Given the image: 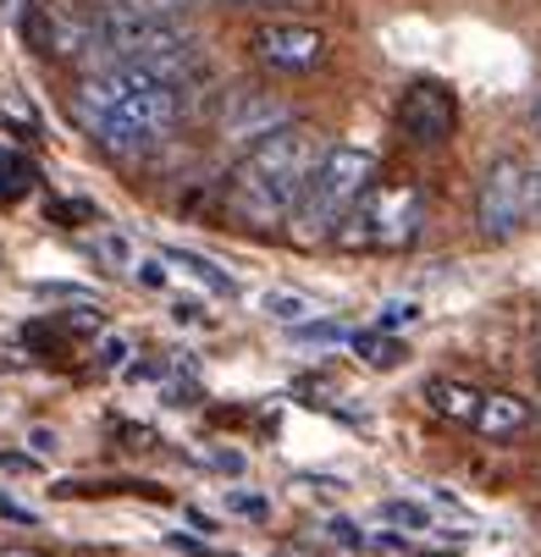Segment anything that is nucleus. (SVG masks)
<instances>
[{"label": "nucleus", "mask_w": 541, "mask_h": 557, "mask_svg": "<svg viewBox=\"0 0 541 557\" xmlns=\"http://www.w3.org/2000/svg\"><path fill=\"white\" fill-rule=\"evenodd\" d=\"M327 138L321 133H309V127H282L271 138H260L238 166L226 172V210L238 215L244 226H287L309 177L321 172L327 161Z\"/></svg>", "instance_id": "obj_1"}, {"label": "nucleus", "mask_w": 541, "mask_h": 557, "mask_svg": "<svg viewBox=\"0 0 541 557\" xmlns=\"http://www.w3.org/2000/svg\"><path fill=\"white\" fill-rule=\"evenodd\" d=\"M376 188V154L370 149H354V144H332L327 149V161L321 172L309 177L287 232H293V244L309 249V244H327V237L343 232V221L354 215V205Z\"/></svg>", "instance_id": "obj_2"}, {"label": "nucleus", "mask_w": 541, "mask_h": 557, "mask_svg": "<svg viewBox=\"0 0 541 557\" xmlns=\"http://www.w3.org/2000/svg\"><path fill=\"white\" fill-rule=\"evenodd\" d=\"M420 226H426V199H420V188H409V183H376L359 205H354V215L343 221V232L332 237L337 249H359V255H404L415 237H420Z\"/></svg>", "instance_id": "obj_3"}, {"label": "nucleus", "mask_w": 541, "mask_h": 557, "mask_svg": "<svg viewBox=\"0 0 541 557\" xmlns=\"http://www.w3.org/2000/svg\"><path fill=\"white\" fill-rule=\"evenodd\" d=\"M177 116H183L177 89H167V84H149V89L127 95V100H122V106L106 116V127L95 133V144H100L106 154H116V161H138V154L161 149V144L172 138Z\"/></svg>", "instance_id": "obj_4"}, {"label": "nucleus", "mask_w": 541, "mask_h": 557, "mask_svg": "<svg viewBox=\"0 0 541 557\" xmlns=\"http://www.w3.org/2000/svg\"><path fill=\"white\" fill-rule=\"evenodd\" d=\"M525 221H530V166L519 161V154H503V161H492L481 172L476 226H481V237L503 244V237H514Z\"/></svg>", "instance_id": "obj_5"}, {"label": "nucleus", "mask_w": 541, "mask_h": 557, "mask_svg": "<svg viewBox=\"0 0 541 557\" xmlns=\"http://www.w3.org/2000/svg\"><path fill=\"white\" fill-rule=\"evenodd\" d=\"M458 127V100L447 84H437V77H420V84H409L398 95V133L420 149H437L447 144Z\"/></svg>", "instance_id": "obj_6"}, {"label": "nucleus", "mask_w": 541, "mask_h": 557, "mask_svg": "<svg viewBox=\"0 0 541 557\" xmlns=\"http://www.w3.org/2000/svg\"><path fill=\"white\" fill-rule=\"evenodd\" d=\"M255 55L271 72H316L327 61V34L309 23H266L255 28Z\"/></svg>", "instance_id": "obj_7"}, {"label": "nucleus", "mask_w": 541, "mask_h": 557, "mask_svg": "<svg viewBox=\"0 0 541 557\" xmlns=\"http://www.w3.org/2000/svg\"><path fill=\"white\" fill-rule=\"evenodd\" d=\"M282 127H293V111L282 100L260 95V89H238L226 100V111H221V133L226 138H255L260 144V138H271Z\"/></svg>", "instance_id": "obj_8"}, {"label": "nucleus", "mask_w": 541, "mask_h": 557, "mask_svg": "<svg viewBox=\"0 0 541 557\" xmlns=\"http://www.w3.org/2000/svg\"><path fill=\"white\" fill-rule=\"evenodd\" d=\"M426 404H431L442 420H453V425H470V431H476V420H481V404H487V392H476L470 381L437 375V381H426Z\"/></svg>", "instance_id": "obj_9"}, {"label": "nucleus", "mask_w": 541, "mask_h": 557, "mask_svg": "<svg viewBox=\"0 0 541 557\" xmlns=\"http://www.w3.org/2000/svg\"><path fill=\"white\" fill-rule=\"evenodd\" d=\"M530 425V404L519 392H487V404H481V420H476V431L487 436V442H508V436H519Z\"/></svg>", "instance_id": "obj_10"}, {"label": "nucleus", "mask_w": 541, "mask_h": 557, "mask_svg": "<svg viewBox=\"0 0 541 557\" xmlns=\"http://www.w3.org/2000/svg\"><path fill=\"white\" fill-rule=\"evenodd\" d=\"M316 298H304V293H287V287H271V293H260V314H266V321H276V326H309V321H316Z\"/></svg>", "instance_id": "obj_11"}, {"label": "nucleus", "mask_w": 541, "mask_h": 557, "mask_svg": "<svg viewBox=\"0 0 541 557\" xmlns=\"http://www.w3.org/2000/svg\"><path fill=\"white\" fill-rule=\"evenodd\" d=\"M167 265H183L194 282H205L216 298H238V282H232V271H221L216 260H205V255H194V249H167Z\"/></svg>", "instance_id": "obj_12"}, {"label": "nucleus", "mask_w": 541, "mask_h": 557, "mask_svg": "<svg viewBox=\"0 0 541 557\" xmlns=\"http://www.w3.org/2000/svg\"><path fill=\"white\" fill-rule=\"evenodd\" d=\"M354 354L370 364V370H398L409 359V348L398 337H386V332H354Z\"/></svg>", "instance_id": "obj_13"}, {"label": "nucleus", "mask_w": 541, "mask_h": 557, "mask_svg": "<svg viewBox=\"0 0 541 557\" xmlns=\"http://www.w3.org/2000/svg\"><path fill=\"white\" fill-rule=\"evenodd\" d=\"M376 513L386 524H398V530H431V508L426 503H409V497H386Z\"/></svg>", "instance_id": "obj_14"}, {"label": "nucleus", "mask_w": 541, "mask_h": 557, "mask_svg": "<svg viewBox=\"0 0 541 557\" xmlns=\"http://www.w3.org/2000/svg\"><path fill=\"white\" fill-rule=\"evenodd\" d=\"M50 215H56L61 226H84V221H100V210H95L89 199H50Z\"/></svg>", "instance_id": "obj_15"}, {"label": "nucleus", "mask_w": 541, "mask_h": 557, "mask_svg": "<svg viewBox=\"0 0 541 557\" xmlns=\"http://www.w3.org/2000/svg\"><path fill=\"white\" fill-rule=\"evenodd\" d=\"M298 337H304V343H321V348H327V343H354V332H348L343 321H309V326H298Z\"/></svg>", "instance_id": "obj_16"}, {"label": "nucleus", "mask_w": 541, "mask_h": 557, "mask_svg": "<svg viewBox=\"0 0 541 557\" xmlns=\"http://www.w3.org/2000/svg\"><path fill=\"white\" fill-rule=\"evenodd\" d=\"M95 255H106L111 265H138L133 249H127V237H116V232H100V237H95Z\"/></svg>", "instance_id": "obj_17"}, {"label": "nucleus", "mask_w": 541, "mask_h": 557, "mask_svg": "<svg viewBox=\"0 0 541 557\" xmlns=\"http://www.w3.org/2000/svg\"><path fill=\"white\" fill-rule=\"evenodd\" d=\"M95 359H100V370H122V364H127V337L106 332V337H100V348H95Z\"/></svg>", "instance_id": "obj_18"}, {"label": "nucleus", "mask_w": 541, "mask_h": 557, "mask_svg": "<svg viewBox=\"0 0 541 557\" xmlns=\"http://www.w3.org/2000/svg\"><path fill=\"white\" fill-rule=\"evenodd\" d=\"M415 314H420L415 304H386V309H381V321H376V332H393V326H409Z\"/></svg>", "instance_id": "obj_19"}, {"label": "nucleus", "mask_w": 541, "mask_h": 557, "mask_svg": "<svg viewBox=\"0 0 541 557\" xmlns=\"http://www.w3.org/2000/svg\"><path fill=\"white\" fill-rule=\"evenodd\" d=\"M172 314H177V321H188V326H210V314L199 309V298H177Z\"/></svg>", "instance_id": "obj_20"}, {"label": "nucleus", "mask_w": 541, "mask_h": 557, "mask_svg": "<svg viewBox=\"0 0 541 557\" xmlns=\"http://www.w3.org/2000/svg\"><path fill=\"white\" fill-rule=\"evenodd\" d=\"M28 447H34V458H50V453L61 447V436H56V431H45V425H34V431H28Z\"/></svg>", "instance_id": "obj_21"}, {"label": "nucleus", "mask_w": 541, "mask_h": 557, "mask_svg": "<svg viewBox=\"0 0 541 557\" xmlns=\"http://www.w3.org/2000/svg\"><path fill=\"white\" fill-rule=\"evenodd\" d=\"M133 271H138V282H144V287H167V271L155 265V260H138Z\"/></svg>", "instance_id": "obj_22"}, {"label": "nucleus", "mask_w": 541, "mask_h": 557, "mask_svg": "<svg viewBox=\"0 0 541 557\" xmlns=\"http://www.w3.org/2000/svg\"><path fill=\"white\" fill-rule=\"evenodd\" d=\"M332 541H343V546H365V535H359L348 519H332Z\"/></svg>", "instance_id": "obj_23"}, {"label": "nucleus", "mask_w": 541, "mask_h": 557, "mask_svg": "<svg viewBox=\"0 0 541 557\" xmlns=\"http://www.w3.org/2000/svg\"><path fill=\"white\" fill-rule=\"evenodd\" d=\"M0 519H12V524H34V513H28V508H17L12 497H0Z\"/></svg>", "instance_id": "obj_24"}, {"label": "nucleus", "mask_w": 541, "mask_h": 557, "mask_svg": "<svg viewBox=\"0 0 541 557\" xmlns=\"http://www.w3.org/2000/svg\"><path fill=\"white\" fill-rule=\"evenodd\" d=\"M530 215H541V166H530Z\"/></svg>", "instance_id": "obj_25"}, {"label": "nucleus", "mask_w": 541, "mask_h": 557, "mask_svg": "<svg viewBox=\"0 0 541 557\" xmlns=\"http://www.w3.org/2000/svg\"><path fill=\"white\" fill-rule=\"evenodd\" d=\"M232 508H244V513H266V503H260V497H232Z\"/></svg>", "instance_id": "obj_26"}, {"label": "nucleus", "mask_w": 541, "mask_h": 557, "mask_svg": "<svg viewBox=\"0 0 541 557\" xmlns=\"http://www.w3.org/2000/svg\"><path fill=\"white\" fill-rule=\"evenodd\" d=\"M0 557H45V552H39V546H7Z\"/></svg>", "instance_id": "obj_27"}, {"label": "nucleus", "mask_w": 541, "mask_h": 557, "mask_svg": "<svg viewBox=\"0 0 541 557\" xmlns=\"http://www.w3.org/2000/svg\"><path fill=\"white\" fill-rule=\"evenodd\" d=\"M232 7H293V0H232Z\"/></svg>", "instance_id": "obj_28"}, {"label": "nucleus", "mask_w": 541, "mask_h": 557, "mask_svg": "<svg viewBox=\"0 0 541 557\" xmlns=\"http://www.w3.org/2000/svg\"><path fill=\"white\" fill-rule=\"evenodd\" d=\"M536 133H541V100H536Z\"/></svg>", "instance_id": "obj_29"}, {"label": "nucleus", "mask_w": 541, "mask_h": 557, "mask_svg": "<svg viewBox=\"0 0 541 557\" xmlns=\"http://www.w3.org/2000/svg\"><path fill=\"white\" fill-rule=\"evenodd\" d=\"M216 557H238V552H216Z\"/></svg>", "instance_id": "obj_30"}, {"label": "nucleus", "mask_w": 541, "mask_h": 557, "mask_svg": "<svg viewBox=\"0 0 541 557\" xmlns=\"http://www.w3.org/2000/svg\"><path fill=\"white\" fill-rule=\"evenodd\" d=\"M426 557H447V552H426Z\"/></svg>", "instance_id": "obj_31"}, {"label": "nucleus", "mask_w": 541, "mask_h": 557, "mask_svg": "<svg viewBox=\"0 0 541 557\" xmlns=\"http://www.w3.org/2000/svg\"><path fill=\"white\" fill-rule=\"evenodd\" d=\"M536 375H541V364H536Z\"/></svg>", "instance_id": "obj_32"}]
</instances>
